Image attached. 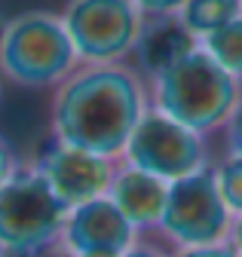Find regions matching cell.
I'll list each match as a JSON object with an SVG mask.
<instances>
[{
  "label": "cell",
  "instance_id": "6da1fadb",
  "mask_svg": "<svg viewBox=\"0 0 242 257\" xmlns=\"http://www.w3.org/2000/svg\"><path fill=\"white\" fill-rule=\"evenodd\" d=\"M147 107V80L129 61L77 64L49 92V138L119 159Z\"/></svg>",
  "mask_w": 242,
  "mask_h": 257
},
{
  "label": "cell",
  "instance_id": "7a4b0ae2",
  "mask_svg": "<svg viewBox=\"0 0 242 257\" xmlns=\"http://www.w3.org/2000/svg\"><path fill=\"white\" fill-rule=\"evenodd\" d=\"M150 107L193 128L202 138H215L230 119L242 83L233 80L202 46L190 49L172 68L147 80Z\"/></svg>",
  "mask_w": 242,
  "mask_h": 257
},
{
  "label": "cell",
  "instance_id": "3957f363",
  "mask_svg": "<svg viewBox=\"0 0 242 257\" xmlns=\"http://www.w3.org/2000/svg\"><path fill=\"white\" fill-rule=\"evenodd\" d=\"M80 64L58 13L25 10L0 22V80L28 92H52Z\"/></svg>",
  "mask_w": 242,
  "mask_h": 257
},
{
  "label": "cell",
  "instance_id": "277c9868",
  "mask_svg": "<svg viewBox=\"0 0 242 257\" xmlns=\"http://www.w3.org/2000/svg\"><path fill=\"white\" fill-rule=\"evenodd\" d=\"M68 220L49 184L22 159L0 184V254L4 257H52Z\"/></svg>",
  "mask_w": 242,
  "mask_h": 257
},
{
  "label": "cell",
  "instance_id": "5b68a950",
  "mask_svg": "<svg viewBox=\"0 0 242 257\" xmlns=\"http://www.w3.org/2000/svg\"><path fill=\"white\" fill-rule=\"evenodd\" d=\"M230 223H233V214L227 211L208 166L202 172H193L169 184L166 211L160 217L154 239L166 251L215 245V242H227Z\"/></svg>",
  "mask_w": 242,
  "mask_h": 257
},
{
  "label": "cell",
  "instance_id": "8992f818",
  "mask_svg": "<svg viewBox=\"0 0 242 257\" xmlns=\"http://www.w3.org/2000/svg\"><path fill=\"white\" fill-rule=\"evenodd\" d=\"M208 141L211 138H202L193 128L175 122L172 116L147 107V113L135 122L123 153H119V163L135 166L172 184L178 178H187L211 166L215 153H211Z\"/></svg>",
  "mask_w": 242,
  "mask_h": 257
},
{
  "label": "cell",
  "instance_id": "52a82bcc",
  "mask_svg": "<svg viewBox=\"0 0 242 257\" xmlns=\"http://www.w3.org/2000/svg\"><path fill=\"white\" fill-rule=\"evenodd\" d=\"M80 64L129 61L144 16L132 0H68L58 13Z\"/></svg>",
  "mask_w": 242,
  "mask_h": 257
},
{
  "label": "cell",
  "instance_id": "ba28073f",
  "mask_svg": "<svg viewBox=\"0 0 242 257\" xmlns=\"http://www.w3.org/2000/svg\"><path fill=\"white\" fill-rule=\"evenodd\" d=\"M116 163L119 159H107L98 153L62 144V141H52V138L46 141V147H40L31 156V166L40 172V178L49 184V190L68 211L98 196H107Z\"/></svg>",
  "mask_w": 242,
  "mask_h": 257
},
{
  "label": "cell",
  "instance_id": "9c48e42d",
  "mask_svg": "<svg viewBox=\"0 0 242 257\" xmlns=\"http://www.w3.org/2000/svg\"><path fill=\"white\" fill-rule=\"evenodd\" d=\"M135 242H138V233L123 217V211L107 196H98L92 202H83L68 211L55 254L58 257H80V254L123 257Z\"/></svg>",
  "mask_w": 242,
  "mask_h": 257
},
{
  "label": "cell",
  "instance_id": "30bf717a",
  "mask_svg": "<svg viewBox=\"0 0 242 257\" xmlns=\"http://www.w3.org/2000/svg\"><path fill=\"white\" fill-rule=\"evenodd\" d=\"M166 196H169L166 181L147 175L135 166L116 163L113 181L107 187V199L123 211V217L132 223L138 239H154L160 217L166 211Z\"/></svg>",
  "mask_w": 242,
  "mask_h": 257
},
{
  "label": "cell",
  "instance_id": "8fae6325",
  "mask_svg": "<svg viewBox=\"0 0 242 257\" xmlns=\"http://www.w3.org/2000/svg\"><path fill=\"white\" fill-rule=\"evenodd\" d=\"M199 40L181 25L178 16H160V19H144L138 43L132 49L129 64L144 77H157L160 71L172 68L178 58H184L190 49H196Z\"/></svg>",
  "mask_w": 242,
  "mask_h": 257
},
{
  "label": "cell",
  "instance_id": "7c38bea8",
  "mask_svg": "<svg viewBox=\"0 0 242 257\" xmlns=\"http://www.w3.org/2000/svg\"><path fill=\"white\" fill-rule=\"evenodd\" d=\"M239 13H242L239 0H187V4L178 10V19L196 40H202L211 31L227 25L230 19H236Z\"/></svg>",
  "mask_w": 242,
  "mask_h": 257
},
{
  "label": "cell",
  "instance_id": "4fadbf2b",
  "mask_svg": "<svg viewBox=\"0 0 242 257\" xmlns=\"http://www.w3.org/2000/svg\"><path fill=\"white\" fill-rule=\"evenodd\" d=\"M199 46L215 58L233 80L242 83V13L236 19H230L227 25H221L218 31H211L208 37H202Z\"/></svg>",
  "mask_w": 242,
  "mask_h": 257
},
{
  "label": "cell",
  "instance_id": "5bb4252c",
  "mask_svg": "<svg viewBox=\"0 0 242 257\" xmlns=\"http://www.w3.org/2000/svg\"><path fill=\"white\" fill-rule=\"evenodd\" d=\"M211 175H215V187L221 199L233 217L242 214V156L233 153H218L211 159Z\"/></svg>",
  "mask_w": 242,
  "mask_h": 257
},
{
  "label": "cell",
  "instance_id": "9a60e30c",
  "mask_svg": "<svg viewBox=\"0 0 242 257\" xmlns=\"http://www.w3.org/2000/svg\"><path fill=\"white\" fill-rule=\"evenodd\" d=\"M221 138V153H233V156H242V95L230 113V119L224 122V128L218 132Z\"/></svg>",
  "mask_w": 242,
  "mask_h": 257
},
{
  "label": "cell",
  "instance_id": "2e32d148",
  "mask_svg": "<svg viewBox=\"0 0 242 257\" xmlns=\"http://www.w3.org/2000/svg\"><path fill=\"white\" fill-rule=\"evenodd\" d=\"M141 10L144 19H160V16H178V10L187 4V0H132Z\"/></svg>",
  "mask_w": 242,
  "mask_h": 257
},
{
  "label": "cell",
  "instance_id": "e0dca14e",
  "mask_svg": "<svg viewBox=\"0 0 242 257\" xmlns=\"http://www.w3.org/2000/svg\"><path fill=\"white\" fill-rule=\"evenodd\" d=\"M169 257H239L230 242H215V245H199V248H184V251H169Z\"/></svg>",
  "mask_w": 242,
  "mask_h": 257
},
{
  "label": "cell",
  "instance_id": "ac0fdd59",
  "mask_svg": "<svg viewBox=\"0 0 242 257\" xmlns=\"http://www.w3.org/2000/svg\"><path fill=\"white\" fill-rule=\"evenodd\" d=\"M22 163V156L13 150V144L4 138V135H0V184H4L13 172H16V166Z\"/></svg>",
  "mask_w": 242,
  "mask_h": 257
},
{
  "label": "cell",
  "instance_id": "d6986e66",
  "mask_svg": "<svg viewBox=\"0 0 242 257\" xmlns=\"http://www.w3.org/2000/svg\"><path fill=\"white\" fill-rule=\"evenodd\" d=\"M123 257H169V251H166L157 239H138Z\"/></svg>",
  "mask_w": 242,
  "mask_h": 257
},
{
  "label": "cell",
  "instance_id": "ffe728a7",
  "mask_svg": "<svg viewBox=\"0 0 242 257\" xmlns=\"http://www.w3.org/2000/svg\"><path fill=\"white\" fill-rule=\"evenodd\" d=\"M227 242L233 245V251L242 257V214L239 217H233V223H230V236H227Z\"/></svg>",
  "mask_w": 242,
  "mask_h": 257
},
{
  "label": "cell",
  "instance_id": "44dd1931",
  "mask_svg": "<svg viewBox=\"0 0 242 257\" xmlns=\"http://www.w3.org/2000/svg\"><path fill=\"white\" fill-rule=\"evenodd\" d=\"M80 257H110V254H80Z\"/></svg>",
  "mask_w": 242,
  "mask_h": 257
},
{
  "label": "cell",
  "instance_id": "7402d4cb",
  "mask_svg": "<svg viewBox=\"0 0 242 257\" xmlns=\"http://www.w3.org/2000/svg\"><path fill=\"white\" fill-rule=\"evenodd\" d=\"M0 95H4V80H0Z\"/></svg>",
  "mask_w": 242,
  "mask_h": 257
},
{
  "label": "cell",
  "instance_id": "603a6c76",
  "mask_svg": "<svg viewBox=\"0 0 242 257\" xmlns=\"http://www.w3.org/2000/svg\"><path fill=\"white\" fill-rule=\"evenodd\" d=\"M239 10H242V0H239Z\"/></svg>",
  "mask_w": 242,
  "mask_h": 257
},
{
  "label": "cell",
  "instance_id": "cb8c5ba5",
  "mask_svg": "<svg viewBox=\"0 0 242 257\" xmlns=\"http://www.w3.org/2000/svg\"><path fill=\"white\" fill-rule=\"evenodd\" d=\"M0 257H4V254H0Z\"/></svg>",
  "mask_w": 242,
  "mask_h": 257
}]
</instances>
